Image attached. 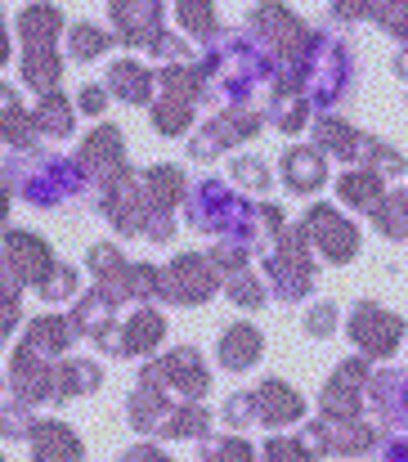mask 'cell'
<instances>
[{"mask_svg":"<svg viewBox=\"0 0 408 462\" xmlns=\"http://www.w3.org/2000/svg\"><path fill=\"white\" fill-rule=\"evenodd\" d=\"M301 440L310 445L314 458H323V454L328 458H359V454H368L377 445V431L368 422H359V418H319V422L305 427Z\"/></svg>","mask_w":408,"mask_h":462,"instance_id":"10","label":"cell"},{"mask_svg":"<svg viewBox=\"0 0 408 462\" xmlns=\"http://www.w3.org/2000/svg\"><path fill=\"white\" fill-rule=\"evenodd\" d=\"M193 99H184V95H157L153 104H148V117H153V131L157 135H166V140H180L189 126H193Z\"/></svg>","mask_w":408,"mask_h":462,"instance_id":"34","label":"cell"},{"mask_svg":"<svg viewBox=\"0 0 408 462\" xmlns=\"http://www.w3.org/2000/svg\"><path fill=\"white\" fill-rule=\"evenodd\" d=\"M359 166H368V171H377V175H400V171H408V157L400 153V149H391V144H382V140L368 135Z\"/></svg>","mask_w":408,"mask_h":462,"instance_id":"44","label":"cell"},{"mask_svg":"<svg viewBox=\"0 0 408 462\" xmlns=\"http://www.w3.org/2000/svg\"><path fill=\"white\" fill-rule=\"evenodd\" d=\"M368 386H373V404H377V413H382L391 427H404L408 431V368L373 373Z\"/></svg>","mask_w":408,"mask_h":462,"instance_id":"30","label":"cell"},{"mask_svg":"<svg viewBox=\"0 0 408 462\" xmlns=\"http://www.w3.org/2000/svg\"><path fill=\"white\" fill-rule=\"evenodd\" d=\"M9 63V32H5V18H0V68Z\"/></svg>","mask_w":408,"mask_h":462,"instance_id":"54","label":"cell"},{"mask_svg":"<svg viewBox=\"0 0 408 462\" xmlns=\"http://www.w3.org/2000/svg\"><path fill=\"white\" fill-rule=\"evenodd\" d=\"M171 409H175V400H171L166 391L148 386V382H135V391H131V400H126V418H131V427H135L139 436H162Z\"/></svg>","mask_w":408,"mask_h":462,"instance_id":"27","label":"cell"},{"mask_svg":"<svg viewBox=\"0 0 408 462\" xmlns=\"http://www.w3.org/2000/svg\"><path fill=\"white\" fill-rule=\"evenodd\" d=\"M99 198V211L113 220V229L117 234H126V238H135L144 234V225H148V198H144V184H139V171H126L122 180H113L108 189H99L95 193Z\"/></svg>","mask_w":408,"mask_h":462,"instance_id":"13","label":"cell"},{"mask_svg":"<svg viewBox=\"0 0 408 462\" xmlns=\"http://www.w3.org/2000/svg\"><path fill=\"white\" fill-rule=\"evenodd\" d=\"M265 122H274L283 135H296L305 122H310V104H305V95L292 86V81H283V77H274L270 81V104H265Z\"/></svg>","mask_w":408,"mask_h":462,"instance_id":"31","label":"cell"},{"mask_svg":"<svg viewBox=\"0 0 408 462\" xmlns=\"http://www.w3.org/2000/svg\"><path fill=\"white\" fill-rule=\"evenodd\" d=\"M0 462H5V458H0Z\"/></svg>","mask_w":408,"mask_h":462,"instance_id":"57","label":"cell"},{"mask_svg":"<svg viewBox=\"0 0 408 462\" xmlns=\"http://www.w3.org/2000/svg\"><path fill=\"white\" fill-rule=\"evenodd\" d=\"M0 184L18 198H27L32 207L54 211L68 198L90 193L86 171L77 166V157H59L50 149H27V153H9V162L0 166Z\"/></svg>","mask_w":408,"mask_h":462,"instance_id":"1","label":"cell"},{"mask_svg":"<svg viewBox=\"0 0 408 462\" xmlns=\"http://www.w3.org/2000/svg\"><path fill=\"white\" fill-rule=\"evenodd\" d=\"M18 319H23V283L9 274V265L0 256V346L9 341V332L18 328Z\"/></svg>","mask_w":408,"mask_h":462,"instance_id":"40","label":"cell"},{"mask_svg":"<svg viewBox=\"0 0 408 462\" xmlns=\"http://www.w3.org/2000/svg\"><path fill=\"white\" fill-rule=\"evenodd\" d=\"M77 166L86 171L90 193H99V189H108L113 180H122V175L131 171L122 131H117L113 122H99V126H95V131L81 140V149H77Z\"/></svg>","mask_w":408,"mask_h":462,"instance_id":"8","label":"cell"},{"mask_svg":"<svg viewBox=\"0 0 408 462\" xmlns=\"http://www.w3.org/2000/svg\"><path fill=\"white\" fill-rule=\"evenodd\" d=\"M104 386V368L95 364V359H86V355H63L59 364H54V404H63V400H81V395H95Z\"/></svg>","mask_w":408,"mask_h":462,"instance_id":"25","label":"cell"},{"mask_svg":"<svg viewBox=\"0 0 408 462\" xmlns=\"http://www.w3.org/2000/svg\"><path fill=\"white\" fill-rule=\"evenodd\" d=\"M292 234H296L305 247H314L328 265H350V261L359 256V229H355L337 207H323V202L310 207Z\"/></svg>","mask_w":408,"mask_h":462,"instance_id":"4","label":"cell"},{"mask_svg":"<svg viewBox=\"0 0 408 462\" xmlns=\"http://www.w3.org/2000/svg\"><path fill=\"white\" fill-rule=\"evenodd\" d=\"M243 211H247V198H238L229 184H220L216 175H207V180H198L193 189H189V225L198 229V234H216V238H229L234 234V225L243 220Z\"/></svg>","mask_w":408,"mask_h":462,"instance_id":"6","label":"cell"},{"mask_svg":"<svg viewBox=\"0 0 408 462\" xmlns=\"http://www.w3.org/2000/svg\"><path fill=\"white\" fill-rule=\"evenodd\" d=\"M104 108H108V90H104L99 81H90V86L77 90V113H86V117H104Z\"/></svg>","mask_w":408,"mask_h":462,"instance_id":"51","label":"cell"},{"mask_svg":"<svg viewBox=\"0 0 408 462\" xmlns=\"http://www.w3.org/2000/svg\"><path fill=\"white\" fill-rule=\"evenodd\" d=\"M18 72H23V81H27L36 95H54L59 81H63V54H59V50H23Z\"/></svg>","mask_w":408,"mask_h":462,"instance_id":"35","label":"cell"},{"mask_svg":"<svg viewBox=\"0 0 408 462\" xmlns=\"http://www.w3.org/2000/svg\"><path fill=\"white\" fill-rule=\"evenodd\" d=\"M108 18H113V41H122V45H131V50H148L153 54V45L166 36V27H162V18H166V5H157V0H117L113 9H108Z\"/></svg>","mask_w":408,"mask_h":462,"instance_id":"14","label":"cell"},{"mask_svg":"<svg viewBox=\"0 0 408 462\" xmlns=\"http://www.w3.org/2000/svg\"><path fill=\"white\" fill-rule=\"evenodd\" d=\"M395 77H404V81H408V45L395 54Z\"/></svg>","mask_w":408,"mask_h":462,"instance_id":"55","label":"cell"},{"mask_svg":"<svg viewBox=\"0 0 408 462\" xmlns=\"http://www.w3.org/2000/svg\"><path fill=\"white\" fill-rule=\"evenodd\" d=\"M301 328H305L310 337H332V332H337V306H332V301H314V306L305 310Z\"/></svg>","mask_w":408,"mask_h":462,"instance_id":"50","label":"cell"},{"mask_svg":"<svg viewBox=\"0 0 408 462\" xmlns=\"http://www.w3.org/2000/svg\"><path fill=\"white\" fill-rule=\"evenodd\" d=\"M229 175H234V184H243V189H252V193H265V189H270V166H265L256 153L252 157H234Z\"/></svg>","mask_w":408,"mask_h":462,"instance_id":"46","label":"cell"},{"mask_svg":"<svg viewBox=\"0 0 408 462\" xmlns=\"http://www.w3.org/2000/svg\"><path fill=\"white\" fill-rule=\"evenodd\" d=\"M72 337H77V332H72L68 314H36V319L27 323V332H23L18 346H27V350H36L41 359L59 364L63 350H72Z\"/></svg>","mask_w":408,"mask_h":462,"instance_id":"24","label":"cell"},{"mask_svg":"<svg viewBox=\"0 0 408 462\" xmlns=\"http://www.w3.org/2000/svg\"><path fill=\"white\" fill-rule=\"evenodd\" d=\"M68 323H72L77 337H86V341H95V346H108V337L117 332V306L90 288V292L77 297V306H72V319H68Z\"/></svg>","mask_w":408,"mask_h":462,"instance_id":"22","label":"cell"},{"mask_svg":"<svg viewBox=\"0 0 408 462\" xmlns=\"http://www.w3.org/2000/svg\"><path fill=\"white\" fill-rule=\"evenodd\" d=\"M202 462H256V449L238 436H220L202 445Z\"/></svg>","mask_w":408,"mask_h":462,"instance_id":"45","label":"cell"},{"mask_svg":"<svg viewBox=\"0 0 408 462\" xmlns=\"http://www.w3.org/2000/svg\"><path fill=\"white\" fill-rule=\"evenodd\" d=\"M157 279H162V301L171 306H202L216 297V288H225L207 252H180L175 261L157 265Z\"/></svg>","mask_w":408,"mask_h":462,"instance_id":"5","label":"cell"},{"mask_svg":"<svg viewBox=\"0 0 408 462\" xmlns=\"http://www.w3.org/2000/svg\"><path fill=\"white\" fill-rule=\"evenodd\" d=\"M9 400L36 409V404H54V364L41 359L36 350L18 346L9 359Z\"/></svg>","mask_w":408,"mask_h":462,"instance_id":"16","label":"cell"},{"mask_svg":"<svg viewBox=\"0 0 408 462\" xmlns=\"http://www.w3.org/2000/svg\"><path fill=\"white\" fill-rule=\"evenodd\" d=\"M220 422H225L229 431H247V427L256 422L252 391H238V395H229V400H225V409H220Z\"/></svg>","mask_w":408,"mask_h":462,"instance_id":"48","label":"cell"},{"mask_svg":"<svg viewBox=\"0 0 408 462\" xmlns=\"http://www.w3.org/2000/svg\"><path fill=\"white\" fill-rule=\"evenodd\" d=\"M32 427H36V409L18 400H0V440H32Z\"/></svg>","mask_w":408,"mask_h":462,"instance_id":"43","label":"cell"},{"mask_svg":"<svg viewBox=\"0 0 408 462\" xmlns=\"http://www.w3.org/2000/svg\"><path fill=\"white\" fill-rule=\"evenodd\" d=\"M225 297L238 310H256L270 301V288H265V279H256L252 270H243V274H229L225 279Z\"/></svg>","mask_w":408,"mask_h":462,"instance_id":"41","label":"cell"},{"mask_svg":"<svg viewBox=\"0 0 408 462\" xmlns=\"http://www.w3.org/2000/svg\"><path fill=\"white\" fill-rule=\"evenodd\" d=\"M364 144H368V135L355 131V126L341 122V117H319V122H314V149L323 157H341V162H355V166H359Z\"/></svg>","mask_w":408,"mask_h":462,"instance_id":"29","label":"cell"},{"mask_svg":"<svg viewBox=\"0 0 408 462\" xmlns=\"http://www.w3.org/2000/svg\"><path fill=\"white\" fill-rule=\"evenodd\" d=\"M86 270L95 274V292L108 297L113 306H126V301H157L162 297V279H157V265H144V261H126L117 243H95L86 252Z\"/></svg>","mask_w":408,"mask_h":462,"instance_id":"2","label":"cell"},{"mask_svg":"<svg viewBox=\"0 0 408 462\" xmlns=\"http://www.w3.org/2000/svg\"><path fill=\"white\" fill-rule=\"evenodd\" d=\"M261 126H265V117L252 113L247 104H243V108H225V113H216V117L189 140V157H193V162H211V157L238 149L243 140H252Z\"/></svg>","mask_w":408,"mask_h":462,"instance_id":"9","label":"cell"},{"mask_svg":"<svg viewBox=\"0 0 408 462\" xmlns=\"http://www.w3.org/2000/svg\"><path fill=\"white\" fill-rule=\"evenodd\" d=\"M175 18H180V27H184L193 41H202V45H216V41H220V18H216L211 5L184 0V5H175Z\"/></svg>","mask_w":408,"mask_h":462,"instance_id":"39","label":"cell"},{"mask_svg":"<svg viewBox=\"0 0 408 462\" xmlns=\"http://www.w3.org/2000/svg\"><path fill=\"white\" fill-rule=\"evenodd\" d=\"M373 225H377V234H386L391 243H408V193H391L386 189V198L373 207Z\"/></svg>","mask_w":408,"mask_h":462,"instance_id":"38","label":"cell"},{"mask_svg":"<svg viewBox=\"0 0 408 462\" xmlns=\"http://www.w3.org/2000/svg\"><path fill=\"white\" fill-rule=\"evenodd\" d=\"M207 436H211V413L202 404H175L162 427V440H207Z\"/></svg>","mask_w":408,"mask_h":462,"instance_id":"37","label":"cell"},{"mask_svg":"<svg viewBox=\"0 0 408 462\" xmlns=\"http://www.w3.org/2000/svg\"><path fill=\"white\" fill-rule=\"evenodd\" d=\"M32 122H36V135H45V140H68L72 126H77V104H72L63 90L41 95L36 108H32Z\"/></svg>","mask_w":408,"mask_h":462,"instance_id":"32","label":"cell"},{"mask_svg":"<svg viewBox=\"0 0 408 462\" xmlns=\"http://www.w3.org/2000/svg\"><path fill=\"white\" fill-rule=\"evenodd\" d=\"M108 50H113V32L108 27H99V23H72L68 27V59L72 63H90V59H99Z\"/></svg>","mask_w":408,"mask_h":462,"instance_id":"36","label":"cell"},{"mask_svg":"<svg viewBox=\"0 0 408 462\" xmlns=\"http://www.w3.org/2000/svg\"><path fill=\"white\" fill-rule=\"evenodd\" d=\"M139 382H148V386L166 391L175 404H198V400L211 391V373H207V364H202V355H198L193 346L166 350L162 359L144 364Z\"/></svg>","mask_w":408,"mask_h":462,"instance_id":"3","label":"cell"},{"mask_svg":"<svg viewBox=\"0 0 408 462\" xmlns=\"http://www.w3.org/2000/svg\"><path fill=\"white\" fill-rule=\"evenodd\" d=\"M364 18H377L382 32L408 41V5H364Z\"/></svg>","mask_w":408,"mask_h":462,"instance_id":"49","label":"cell"},{"mask_svg":"<svg viewBox=\"0 0 408 462\" xmlns=\"http://www.w3.org/2000/svg\"><path fill=\"white\" fill-rule=\"evenodd\" d=\"M5 220H9V189L0 184V225H5Z\"/></svg>","mask_w":408,"mask_h":462,"instance_id":"56","label":"cell"},{"mask_svg":"<svg viewBox=\"0 0 408 462\" xmlns=\"http://www.w3.org/2000/svg\"><path fill=\"white\" fill-rule=\"evenodd\" d=\"M0 256H5L9 274H14L23 288H41V283L50 279V270L59 265L54 252H50V243H45L41 234H32V229H5Z\"/></svg>","mask_w":408,"mask_h":462,"instance_id":"12","label":"cell"},{"mask_svg":"<svg viewBox=\"0 0 408 462\" xmlns=\"http://www.w3.org/2000/svg\"><path fill=\"white\" fill-rule=\"evenodd\" d=\"M77 288H81V274H77V265H72V261H59V265L50 270V279L36 288V297L54 306V301H68V297H77Z\"/></svg>","mask_w":408,"mask_h":462,"instance_id":"42","label":"cell"},{"mask_svg":"<svg viewBox=\"0 0 408 462\" xmlns=\"http://www.w3.org/2000/svg\"><path fill=\"white\" fill-rule=\"evenodd\" d=\"M27 445H32V462H86L81 436L59 418H36Z\"/></svg>","mask_w":408,"mask_h":462,"instance_id":"18","label":"cell"},{"mask_svg":"<svg viewBox=\"0 0 408 462\" xmlns=\"http://www.w3.org/2000/svg\"><path fill=\"white\" fill-rule=\"evenodd\" d=\"M346 332H350V341L359 346L364 359H386V355H395V346L404 337V319L391 314L386 306H377V301H359Z\"/></svg>","mask_w":408,"mask_h":462,"instance_id":"11","label":"cell"},{"mask_svg":"<svg viewBox=\"0 0 408 462\" xmlns=\"http://www.w3.org/2000/svg\"><path fill=\"white\" fill-rule=\"evenodd\" d=\"M368 359L364 355H350L332 368V377L323 382L319 391V404L328 418H359V404H364V386H368Z\"/></svg>","mask_w":408,"mask_h":462,"instance_id":"15","label":"cell"},{"mask_svg":"<svg viewBox=\"0 0 408 462\" xmlns=\"http://www.w3.org/2000/svg\"><path fill=\"white\" fill-rule=\"evenodd\" d=\"M265 279H270V292L278 301H301L314 292V261H310V247L287 229L270 252H265Z\"/></svg>","mask_w":408,"mask_h":462,"instance_id":"7","label":"cell"},{"mask_svg":"<svg viewBox=\"0 0 408 462\" xmlns=\"http://www.w3.org/2000/svg\"><path fill=\"white\" fill-rule=\"evenodd\" d=\"M337 193H341L346 207L373 216V207L386 198V180H382L377 171H368V166H355V171H346V175L337 180Z\"/></svg>","mask_w":408,"mask_h":462,"instance_id":"33","label":"cell"},{"mask_svg":"<svg viewBox=\"0 0 408 462\" xmlns=\"http://www.w3.org/2000/svg\"><path fill=\"white\" fill-rule=\"evenodd\" d=\"M153 86H157V72L144 68L139 59H117L108 63V81L104 90L122 104H153Z\"/></svg>","mask_w":408,"mask_h":462,"instance_id":"26","label":"cell"},{"mask_svg":"<svg viewBox=\"0 0 408 462\" xmlns=\"http://www.w3.org/2000/svg\"><path fill=\"white\" fill-rule=\"evenodd\" d=\"M261 462H314V454H310V445L301 436H270Z\"/></svg>","mask_w":408,"mask_h":462,"instance_id":"47","label":"cell"},{"mask_svg":"<svg viewBox=\"0 0 408 462\" xmlns=\"http://www.w3.org/2000/svg\"><path fill=\"white\" fill-rule=\"evenodd\" d=\"M0 140H5L14 153L36 149V122H32V108L18 104V90H14L9 81H0Z\"/></svg>","mask_w":408,"mask_h":462,"instance_id":"28","label":"cell"},{"mask_svg":"<svg viewBox=\"0 0 408 462\" xmlns=\"http://www.w3.org/2000/svg\"><path fill=\"white\" fill-rule=\"evenodd\" d=\"M117 462H171V458H166V449H162V445L139 440V445H131V449H122V454H117Z\"/></svg>","mask_w":408,"mask_h":462,"instance_id":"52","label":"cell"},{"mask_svg":"<svg viewBox=\"0 0 408 462\" xmlns=\"http://www.w3.org/2000/svg\"><path fill=\"white\" fill-rule=\"evenodd\" d=\"M63 9L59 5H23L18 9V36H23V50H59V36H63Z\"/></svg>","mask_w":408,"mask_h":462,"instance_id":"23","label":"cell"},{"mask_svg":"<svg viewBox=\"0 0 408 462\" xmlns=\"http://www.w3.org/2000/svg\"><path fill=\"white\" fill-rule=\"evenodd\" d=\"M386 462H408V440H391L386 445Z\"/></svg>","mask_w":408,"mask_h":462,"instance_id":"53","label":"cell"},{"mask_svg":"<svg viewBox=\"0 0 408 462\" xmlns=\"http://www.w3.org/2000/svg\"><path fill=\"white\" fill-rule=\"evenodd\" d=\"M162 341H166V319L153 306H139L135 314H126V323H117L104 350L117 359H139V355H153Z\"/></svg>","mask_w":408,"mask_h":462,"instance_id":"17","label":"cell"},{"mask_svg":"<svg viewBox=\"0 0 408 462\" xmlns=\"http://www.w3.org/2000/svg\"><path fill=\"white\" fill-rule=\"evenodd\" d=\"M252 404H256V422L261 427H287V422H301L305 418V400L283 377H265L252 391Z\"/></svg>","mask_w":408,"mask_h":462,"instance_id":"19","label":"cell"},{"mask_svg":"<svg viewBox=\"0 0 408 462\" xmlns=\"http://www.w3.org/2000/svg\"><path fill=\"white\" fill-rule=\"evenodd\" d=\"M283 184H287V193H301V198H310V193H319L323 189V180H328V157L319 153L314 144H292V149H283Z\"/></svg>","mask_w":408,"mask_h":462,"instance_id":"20","label":"cell"},{"mask_svg":"<svg viewBox=\"0 0 408 462\" xmlns=\"http://www.w3.org/2000/svg\"><path fill=\"white\" fill-rule=\"evenodd\" d=\"M261 355H265V337H261V328H252V323H229V328L220 332L216 364H220L225 373H247V368L261 364Z\"/></svg>","mask_w":408,"mask_h":462,"instance_id":"21","label":"cell"}]
</instances>
